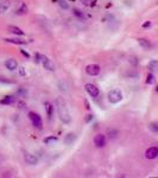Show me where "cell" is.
I'll use <instances>...</instances> for the list:
<instances>
[{
  "instance_id": "cell-1",
  "label": "cell",
  "mask_w": 158,
  "mask_h": 178,
  "mask_svg": "<svg viewBox=\"0 0 158 178\" xmlns=\"http://www.w3.org/2000/svg\"><path fill=\"white\" fill-rule=\"evenodd\" d=\"M56 107H57V113H58L59 120L63 123H70V121H72V118H70L69 110H68V107H67L66 101H64L62 97H57V99H56Z\"/></svg>"
},
{
  "instance_id": "cell-2",
  "label": "cell",
  "mask_w": 158,
  "mask_h": 178,
  "mask_svg": "<svg viewBox=\"0 0 158 178\" xmlns=\"http://www.w3.org/2000/svg\"><path fill=\"white\" fill-rule=\"evenodd\" d=\"M29 118H30V120H31V123H32V125H33L36 128L42 129L43 123H42V118L39 116V114H37V113H35V112H30Z\"/></svg>"
},
{
  "instance_id": "cell-3",
  "label": "cell",
  "mask_w": 158,
  "mask_h": 178,
  "mask_svg": "<svg viewBox=\"0 0 158 178\" xmlns=\"http://www.w3.org/2000/svg\"><path fill=\"white\" fill-rule=\"evenodd\" d=\"M107 97H108V101L111 103H118V102H120L123 100V94H121V92L114 89V90H111L108 93Z\"/></svg>"
},
{
  "instance_id": "cell-4",
  "label": "cell",
  "mask_w": 158,
  "mask_h": 178,
  "mask_svg": "<svg viewBox=\"0 0 158 178\" xmlns=\"http://www.w3.org/2000/svg\"><path fill=\"white\" fill-rule=\"evenodd\" d=\"M85 88H86V92L92 96V97H98V96H99V93H100V92H99V88H98L95 84L87 83L86 86H85Z\"/></svg>"
},
{
  "instance_id": "cell-5",
  "label": "cell",
  "mask_w": 158,
  "mask_h": 178,
  "mask_svg": "<svg viewBox=\"0 0 158 178\" xmlns=\"http://www.w3.org/2000/svg\"><path fill=\"white\" fill-rule=\"evenodd\" d=\"M24 160L25 163L29 165H37L38 164V158L36 156H33L32 153L30 152H25L24 153Z\"/></svg>"
},
{
  "instance_id": "cell-6",
  "label": "cell",
  "mask_w": 158,
  "mask_h": 178,
  "mask_svg": "<svg viewBox=\"0 0 158 178\" xmlns=\"http://www.w3.org/2000/svg\"><path fill=\"white\" fill-rule=\"evenodd\" d=\"M86 72L89 76H96L100 72V67L98 64H89L86 67Z\"/></svg>"
},
{
  "instance_id": "cell-7",
  "label": "cell",
  "mask_w": 158,
  "mask_h": 178,
  "mask_svg": "<svg viewBox=\"0 0 158 178\" xmlns=\"http://www.w3.org/2000/svg\"><path fill=\"white\" fill-rule=\"evenodd\" d=\"M41 59H42V63H43L44 68L46 69V70H49V71H54L55 70V64H54V62L50 58H48L46 56H42Z\"/></svg>"
},
{
  "instance_id": "cell-8",
  "label": "cell",
  "mask_w": 158,
  "mask_h": 178,
  "mask_svg": "<svg viewBox=\"0 0 158 178\" xmlns=\"http://www.w3.org/2000/svg\"><path fill=\"white\" fill-rule=\"evenodd\" d=\"M157 156H158V149L156 146L149 147L146 150V152H145V157L147 159H155V158H157Z\"/></svg>"
},
{
  "instance_id": "cell-9",
  "label": "cell",
  "mask_w": 158,
  "mask_h": 178,
  "mask_svg": "<svg viewBox=\"0 0 158 178\" xmlns=\"http://www.w3.org/2000/svg\"><path fill=\"white\" fill-rule=\"evenodd\" d=\"M94 144L98 147H103L106 145V137L103 134H98L94 138Z\"/></svg>"
},
{
  "instance_id": "cell-10",
  "label": "cell",
  "mask_w": 158,
  "mask_h": 178,
  "mask_svg": "<svg viewBox=\"0 0 158 178\" xmlns=\"http://www.w3.org/2000/svg\"><path fill=\"white\" fill-rule=\"evenodd\" d=\"M138 43H139V45L145 49V50H150L151 48H152V43L149 41V39H146V38H139L138 39Z\"/></svg>"
},
{
  "instance_id": "cell-11",
  "label": "cell",
  "mask_w": 158,
  "mask_h": 178,
  "mask_svg": "<svg viewBox=\"0 0 158 178\" xmlns=\"http://www.w3.org/2000/svg\"><path fill=\"white\" fill-rule=\"evenodd\" d=\"M5 65H6V68L8 69V70H11V71H13V70H15V69L18 68L17 61H15V59H12V58L7 59V61L5 62Z\"/></svg>"
},
{
  "instance_id": "cell-12",
  "label": "cell",
  "mask_w": 158,
  "mask_h": 178,
  "mask_svg": "<svg viewBox=\"0 0 158 178\" xmlns=\"http://www.w3.org/2000/svg\"><path fill=\"white\" fill-rule=\"evenodd\" d=\"M7 30L8 32L13 33V35H17V36H24V31L22 29L17 28V26H13V25H8L7 26Z\"/></svg>"
},
{
  "instance_id": "cell-13",
  "label": "cell",
  "mask_w": 158,
  "mask_h": 178,
  "mask_svg": "<svg viewBox=\"0 0 158 178\" xmlns=\"http://www.w3.org/2000/svg\"><path fill=\"white\" fill-rule=\"evenodd\" d=\"M44 106H45V110H46V115H48V118L50 119V118L52 116V114H54V106H52V103H50L49 101H45V102H44Z\"/></svg>"
},
{
  "instance_id": "cell-14",
  "label": "cell",
  "mask_w": 158,
  "mask_h": 178,
  "mask_svg": "<svg viewBox=\"0 0 158 178\" xmlns=\"http://www.w3.org/2000/svg\"><path fill=\"white\" fill-rule=\"evenodd\" d=\"M11 6V1L10 0H0V13L7 11Z\"/></svg>"
},
{
  "instance_id": "cell-15",
  "label": "cell",
  "mask_w": 158,
  "mask_h": 178,
  "mask_svg": "<svg viewBox=\"0 0 158 178\" xmlns=\"http://www.w3.org/2000/svg\"><path fill=\"white\" fill-rule=\"evenodd\" d=\"M15 97H13V96H11V95L5 96L4 99L0 100V103H1V105H12V103H15Z\"/></svg>"
},
{
  "instance_id": "cell-16",
  "label": "cell",
  "mask_w": 158,
  "mask_h": 178,
  "mask_svg": "<svg viewBox=\"0 0 158 178\" xmlns=\"http://www.w3.org/2000/svg\"><path fill=\"white\" fill-rule=\"evenodd\" d=\"M43 141H44V144H46V145H51V144H55V143H57L58 138L57 137H54V136H51V137L44 138Z\"/></svg>"
},
{
  "instance_id": "cell-17",
  "label": "cell",
  "mask_w": 158,
  "mask_h": 178,
  "mask_svg": "<svg viewBox=\"0 0 158 178\" xmlns=\"http://www.w3.org/2000/svg\"><path fill=\"white\" fill-rule=\"evenodd\" d=\"M76 140V136L75 134H72V133H69L67 137H66V139H64V141H66V144H68V145H70V144H72L74 141Z\"/></svg>"
},
{
  "instance_id": "cell-18",
  "label": "cell",
  "mask_w": 158,
  "mask_h": 178,
  "mask_svg": "<svg viewBox=\"0 0 158 178\" xmlns=\"http://www.w3.org/2000/svg\"><path fill=\"white\" fill-rule=\"evenodd\" d=\"M7 43H12V44H18V45H23V44H26V41H23V39H10V38H6L4 39Z\"/></svg>"
},
{
  "instance_id": "cell-19",
  "label": "cell",
  "mask_w": 158,
  "mask_h": 178,
  "mask_svg": "<svg viewBox=\"0 0 158 178\" xmlns=\"http://www.w3.org/2000/svg\"><path fill=\"white\" fill-rule=\"evenodd\" d=\"M15 13L18 14V15H23V14L28 13V6H26L25 4H23V5L20 6V8H19V10H18Z\"/></svg>"
},
{
  "instance_id": "cell-20",
  "label": "cell",
  "mask_w": 158,
  "mask_h": 178,
  "mask_svg": "<svg viewBox=\"0 0 158 178\" xmlns=\"http://www.w3.org/2000/svg\"><path fill=\"white\" fill-rule=\"evenodd\" d=\"M157 65H158V62L153 59V61H151V62H150V63L147 64V68L150 69V70H152V71H153V70H156V69H157Z\"/></svg>"
},
{
  "instance_id": "cell-21",
  "label": "cell",
  "mask_w": 158,
  "mask_h": 178,
  "mask_svg": "<svg viewBox=\"0 0 158 178\" xmlns=\"http://www.w3.org/2000/svg\"><path fill=\"white\" fill-rule=\"evenodd\" d=\"M72 13L75 14L77 18H80V19H85V18H86V17H85V14L82 13L80 10H77V8H74V10H72Z\"/></svg>"
},
{
  "instance_id": "cell-22",
  "label": "cell",
  "mask_w": 158,
  "mask_h": 178,
  "mask_svg": "<svg viewBox=\"0 0 158 178\" xmlns=\"http://www.w3.org/2000/svg\"><path fill=\"white\" fill-rule=\"evenodd\" d=\"M155 82H156L155 76H153L152 74H149V75H147V77H146V83H147V84H153Z\"/></svg>"
},
{
  "instance_id": "cell-23",
  "label": "cell",
  "mask_w": 158,
  "mask_h": 178,
  "mask_svg": "<svg viewBox=\"0 0 158 178\" xmlns=\"http://www.w3.org/2000/svg\"><path fill=\"white\" fill-rule=\"evenodd\" d=\"M149 128L153 132V133H157L158 132V125L156 123H150L149 125Z\"/></svg>"
},
{
  "instance_id": "cell-24",
  "label": "cell",
  "mask_w": 158,
  "mask_h": 178,
  "mask_svg": "<svg viewBox=\"0 0 158 178\" xmlns=\"http://www.w3.org/2000/svg\"><path fill=\"white\" fill-rule=\"evenodd\" d=\"M58 4H59V6H61L62 8H64V10H68V8H69V5H68L64 0H58Z\"/></svg>"
},
{
  "instance_id": "cell-25",
  "label": "cell",
  "mask_w": 158,
  "mask_h": 178,
  "mask_svg": "<svg viewBox=\"0 0 158 178\" xmlns=\"http://www.w3.org/2000/svg\"><path fill=\"white\" fill-rule=\"evenodd\" d=\"M116 134H118V131H115V129H111L108 132V136H109V138H112V139L116 137Z\"/></svg>"
},
{
  "instance_id": "cell-26",
  "label": "cell",
  "mask_w": 158,
  "mask_h": 178,
  "mask_svg": "<svg viewBox=\"0 0 158 178\" xmlns=\"http://www.w3.org/2000/svg\"><path fill=\"white\" fill-rule=\"evenodd\" d=\"M19 74H20L22 76H25V75H26V71H25V69L23 68V67L19 68Z\"/></svg>"
},
{
  "instance_id": "cell-27",
  "label": "cell",
  "mask_w": 158,
  "mask_h": 178,
  "mask_svg": "<svg viewBox=\"0 0 158 178\" xmlns=\"http://www.w3.org/2000/svg\"><path fill=\"white\" fill-rule=\"evenodd\" d=\"M18 107H19V108H24V107H26V106H25V103H24L23 101H19V102H18Z\"/></svg>"
},
{
  "instance_id": "cell-28",
  "label": "cell",
  "mask_w": 158,
  "mask_h": 178,
  "mask_svg": "<svg viewBox=\"0 0 158 178\" xmlns=\"http://www.w3.org/2000/svg\"><path fill=\"white\" fill-rule=\"evenodd\" d=\"M151 26V22H146L143 24V28H150Z\"/></svg>"
},
{
  "instance_id": "cell-29",
  "label": "cell",
  "mask_w": 158,
  "mask_h": 178,
  "mask_svg": "<svg viewBox=\"0 0 158 178\" xmlns=\"http://www.w3.org/2000/svg\"><path fill=\"white\" fill-rule=\"evenodd\" d=\"M18 94H20V95H23V96H26V90H23V89H20V90L18 92Z\"/></svg>"
},
{
  "instance_id": "cell-30",
  "label": "cell",
  "mask_w": 158,
  "mask_h": 178,
  "mask_svg": "<svg viewBox=\"0 0 158 178\" xmlns=\"http://www.w3.org/2000/svg\"><path fill=\"white\" fill-rule=\"evenodd\" d=\"M20 52H22V54H23L24 56H25V57H28V58H30V55L28 54V52H26V51H25V50H20Z\"/></svg>"
},
{
  "instance_id": "cell-31",
  "label": "cell",
  "mask_w": 158,
  "mask_h": 178,
  "mask_svg": "<svg viewBox=\"0 0 158 178\" xmlns=\"http://www.w3.org/2000/svg\"><path fill=\"white\" fill-rule=\"evenodd\" d=\"M92 119H93V115H90V114H89V115H87V118H86V121H87V123H89V121H90V120H92Z\"/></svg>"
},
{
  "instance_id": "cell-32",
  "label": "cell",
  "mask_w": 158,
  "mask_h": 178,
  "mask_svg": "<svg viewBox=\"0 0 158 178\" xmlns=\"http://www.w3.org/2000/svg\"><path fill=\"white\" fill-rule=\"evenodd\" d=\"M85 5H90V2H92V0H81Z\"/></svg>"
},
{
  "instance_id": "cell-33",
  "label": "cell",
  "mask_w": 158,
  "mask_h": 178,
  "mask_svg": "<svg viewBox=\"0 0 158 178\" xmlns=\"http://www.w3.org/2000/svg\"><path fill=\"white\" fill-rule=\"evenodd\" d=\"M85 105H86L87 109H89V108H90V107H89V103H88V101H87V100H85Z\"/></svg>"
},
{
  "instance_id": "cell-34",
  "label": "cell",
  "mask_w": 158,
  "mask_h": 178,
  "mask_svg": "<svg viewBox=\"0 0 158 178\" xmlns=\"http://www.w3.org/2000/svg\"><path fill=\"white\" fill-rule=\"evenodd\" d=\"M0 82H2V83H10V81H7V80H2V79L0 77Z\"/></svg>"
}]
</instances>
